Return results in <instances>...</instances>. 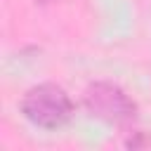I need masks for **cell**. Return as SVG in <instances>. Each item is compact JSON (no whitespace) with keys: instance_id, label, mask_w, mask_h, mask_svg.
<instances>
[{"instance_id":"cell-1","label":"cell","mask_w":151,"mask_h":151,"mask_svg":"<svg viewBox=\"0 0 151 151\" xmlns=\"http://www.w3.org/2000/svg\"><path fill=\"white\" fill-rule=\"evenodd\" d=\"M21 113L35 127L57 130L68 123V118L73 113V101L64 87H59L54 83H40L24 94Z\"/></svg>"},{"instance_id":"cell-2","label":"cell","mask_w":151,"mask_h":151,"mask_svg":"<svg viewBox=\"0 0 151 151\" xmlns=\"http://www.w3.org/2000/svg\"><path fill=\"white\" fill-rule=\"evenodd\" d=\"M83 104L90 116L113 125L130 123L137 116V104L132 101V97L116 83H106V80L87 85L83 94Z\"/></svg>"}]
</instances>
